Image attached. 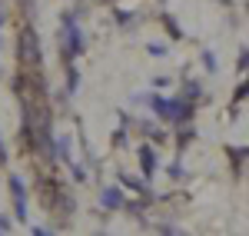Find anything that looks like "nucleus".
<instances>
[{
	"mask_svg": "<svg viewBox=\"0 0 249 236\" xmlns=\"http://www.w3.org/2000/svg\"><path fill=\"white\" fill-rule=\"evenodd\" d=\"M17 54H20V60H23L27 67H40V40H37V34H34L30 27H23V30H20Z\"/></svg>",
	"mask_w": 249,
	"mask_h": 236,
	"instance_id": "nucleus-1",
	"label": "nucleus"
},
{
	"mask_svg": "<svg viewBox=\"0 0 249 236\" xmlns=\"http://www.w3.org/2000/svg\"><path fill=\"white\" fill-rule=\"evenodd\" d=\"M103 206L116 210V206H120V193H116V190H107V197H103Z\"/></svg>",
	"mask_w": 249,
	"mask_h": 236,
	"instance_id": "nucleus-2",
	"label": "nucleus"
},
{
	"mask_svg": "<svg viewBox=\"0 0 249 236\" xmlns=\"http://www.w3.org/2000/svg\"><path fill=\"white\" fill-rule=\"evenodd\" d=\"M140 160H143V170L150 173V170H153V153H150V150H143V153H140Z\"/></svg>",
	"mask_w": 249,
	"mask_h": 236,
	"instance_id": "nucleus-3",
	"label": "nucleus"
},
{
	"mask_svg": "<svg viewBox=\"0 0 249 236\" xmlns=\"http://www.w3.org/2000/svg\"><path fill=\"white\" fill-rule=\"evenodd\" d=\"M3 163H7V153H3V146H0V166H3Z\"/></svg>",
	"mask_w": 249,
	"mask_h": 236,
	"instance_id": "nucleus-4",
	"label": "nucleus"
}]
</instances>
